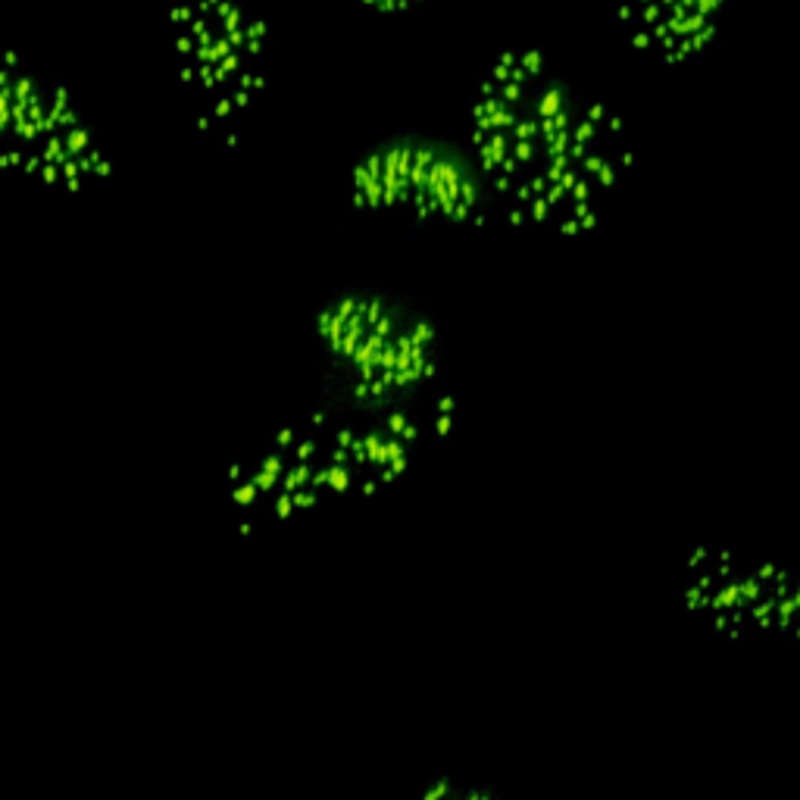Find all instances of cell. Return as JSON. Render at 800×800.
Wrapping results in <instances>:
<instances>
[{
    "mask_svg": "<svg viewBox=\"0 0 800 800\" xmlns=\"http://www.w3.org/2000/svg\"><path fill=\"white\" fill-rule=\"evenodd\" d=\"M266 0H160L178 79L213 116L229 119L253 100L269 60Z\"/></svg>",
    "mask_w": 800,
    "mask_h": 800,
    "instance_id": "7a4b0ae2",
    "label": "cell"
},
{
    "mask_svg": "<svg viewBox=\"0 0 800 800\" xmlns=\"http://www.w3.org/2000/svg\"><path fill=\"white\" fill-rule=\"evenodd\" d=\"M0 84V128L10 153H22L32 166L50 172L97 160L94 131L66 84L35 72L19 53H6Z\"/></svg>",
    "mask_w": 800,
    "mask_h": 800,
    "instance_id": "277c9868",
    "label": "cell"
},
{
    "mask_svg": "<svg viewBox=\"0 0 800 800\" xmlns=\"http://www.w3.org/2000/svg\"><path fill=\"white\" fill-rule=\"evenodd\" d=\"M728 0H619L616 19L635 48L663 60L697 57L716 35Z\"/></svg>",
    "mask_w": 800,
    "mask_h": 800,
    "instance_id": "5b68a950",
    "label": "cell"
},
{
    "mask_svg": "<svg viewBox=\"0 0 800 800\" xmlns=\"http://www.w3.org/2000/svg\"><path fill=\"white\" fill-rule=\"evenodd\" d=\"M325 360L322 398L344 413H403L441 372V335L432 309L400 291L347 285L309 319Z\"/></svg>",
    "mask_w": 800,
    "mask_h": 800,
    "instance_id": "6da1fadb",
    "label": "cell"
},
{
    "mask_svg": "<svg viewBox=\"0 0 800 800\" xmlns=\"http://www.w3.org/2000/svg\"><path fill=\"white\" fill-rule=\"evenodd\" d=\"M429 4V0H360L363 10L376 13V16H398V13H413L416 6Z\"/></svg>",
    "mask_w": 800,
    "mask_h": 800,
    "instance_id": "8992f818",
    "label": "cell"
},
{
    "mask_svg": "<svg viewBox=\"0 0 800 800\" xmlns=\"http://www.w3.org/2000/svg\"><path fill=\"white\" fill-rule=\"evenodd\" d=\"M347 197L354 209L403 213L413 225L460 222L485 204V169L476 150L403 128L356 160Z\"/></svg>",
    "mask_w": 800,
    "mask_h": 800,
    "instance_id": "3957f363",
    "label": "cell"
}]
</instances>
